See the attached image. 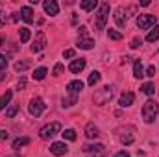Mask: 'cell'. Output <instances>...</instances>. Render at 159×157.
Here are the masks:
<instances>
[{"label": "cell", "mask_w": 159, "mask_h": 157, "mask_svg": "<svg viewBox=\"0 0 159 157\" xmlns=\"http://www.w3.org/2000/svg\"><path fill=\"white\" fill-rule=\"evenodd\" d=\"M159 115V104L157 102H154V100H148V102H144V105H143V118H144V122L146 124H152Z\"/></svg>", "instance_id": "cell-1"}, {"label": "cell", "mask_w": 159, "mask_h": 157, "mask_svg": "<svg viewBox=\"0 0 159 157\" xmlns=\"http://www.w3.org/2000/svg\"><path fill=\"white\" fill-rule=\"evenodd\" d=\"M111 96H113V87L111 85H106V87H102L100 91H96L94 92V104L96 105H104V104H107L109 100H111Z\"/></svg>", "instance_id": "cell-2"}, {"label": "cell", "mask_w": 159, "mask_h": 157, "mask_svg": "<svg viewBox=\"0 0 159 157\" xmlns=\"http://www.w3.org/2000/svg\"><path fill=\"white\" fill-rule=\"evenodd\" d=\"M107 19H109V4H102L98 13H96V30H106V24H107Z\"/></svg>", "instance_id": "cell-3"}, {"label": "cell", "mask_w": 159, "mask_h": 157, "mask_svg": "<svg viewBox=\"0 0 159 157\" xmlns=\"http://www.w3.org/2000/svg\"><path fill=\"white\" fill-rule=\"evenodd\" d=\"M44 107H46V104L43 102V98H39V96L32 98V100H30V104H28V111H30V115H32V117H35V118L44 111Z\"/></svg>", "instance_id": "cell-4"}, {"label": "cell", "mask_w": 159, "mask_h": 157, "mask_svg": "<svg viewBox=\"0 0 159 157\" xmlns=\"http://www.w3.org/2000/svg\"><path fill=\"white\" fill-rule=\"evenodd\" d=\"M156 15H150V13H143L137 17V28L139 30H148L152 26H156Z\"/></svg>", "instance_id": "cell-5"}, {"label": "cell", "mask_w": 159, "mask_h": 157, "mask_svg": "<svg viewBox=\"0 0 159 157\" xmlns=\"http://www.w3.org/2000/svg\"><path fill=\"white\" fill-rule=\"evenodd\" d=\"M59 131H61V124H59V122H50V124H46L44 128H41L39 135H41V139H50V137H54V135L59 133Z\"/></svg>", "instance_id": "cell-6"}, {"label": "cell", "mask_w": 159, "mask_h": 157, "mask_svg": "<svg viewBox=\"0 0 159 157\" xmlns=\"http://www.w3.org/2000/svg\"><path fill=\"white\" fill-rule=\"evenodd\" d=\"M44 46H46V35H44L43 32H37L35 41H34V44H32V52H34V54H37V52H41Z\"/></svg>", "instance_id": "cell-7"}, {"label": "cell", "mask_w": 159, "mask_h": 157, "mask_svg": "<svg viewBox=\"0 0 159 157\" xmlns=\"http://www.w3.org/2000/svg\"><path fill=\"white\" fill-rule=\"evenodd\" d=\"M43 7H44V13L50 15V17H56V15L59 13V6H57L56 0H46V2H43Z\"/></svg>", "instance_id": "cell-8"}, {"label": "cell", "mask_w": 159, "mask_h": 157, "mask_svg": "<svg viewBox=\"0 0 159 157\" xmlns=\"http://www.w3.org/2000/svg\"><path fill=\"white\" fill-rule=\"evenodd\" d=\"M50 152H52L54 155L61 157V155H65V154L69 152V146H67L65 142H52V146H50Z\"/></svg>", "instance_id": "cell-9"}, {"label": "cell", "mask_w": 159, "mask_h": 157, "mask_svg": "<svg viewBox=\"0 0 159 157\" xmlns=\"http://www.w3.org/2000/svg\"><path fill=\"white\" fill-rule=\"evenodd\" d=\"M135 102V94L133 92H122L119 98V105L120 107H129Z\"/></svg>", "instance_id": "cell-10"}, {"label": "cell", "mask_w": 159, "mask_h": 157, "mask_svg": "<svg viewBox=\"0 0 159 157\" xmlns=\"http://www.w3.org/2000/svg\"><path fill=\"white\" fill-rule=\"evenodd\" d=\"M20 19H22L26 24H32V22H34V9H32L30 6L20 7Z\"/></svg>", "instance_id": "cell-11"}, {"label": "cell", "mask_w": 159, "mask_h": 157, "mask_svg": "<svg viewBox=\"0 0 159 157\" xmlns=\"http://www.w3.org/2000/svg\"><path fill=\"white\" fill-rule=\"evenodd\" d=\"M83 69H85V59H83V57H80V59H74V61L69 65V70H70L72 74H80Z\"/></svg>", "instance_id": "cell-12"}, {"label": "cell", "mask_w": 159, "mask_h": 157, "mask_svg": "<svg viewBox=\"0 0 159 157\" xmlns=\"http://www.w3.org/2000/svg\"><path fill=\"white\" fill-rule=\"evenodd\" d=\"M81 89H83V81H80V79H72V81L67 83V91H69V94H78Z\"/></svg>", "instance_id": "cell-13"}, {"label": "cell", "mask_w": 159, "mask_h": 157, "mask_svg": "<svg viewBox=\"0 0 159 157\" xmlns=\"http://www.w3.org/2000/svg\"><path fill=\"white\" fill-rule=\"evenodd\" d=\"M100 135V131H98V128L93 124V122H89L87 126H85V137L87 139H96Z\"/></svg>", "instance_id": "cell-14"}, {"label": "cell", "mask_w": 159, "mask_h": 157, "mask_svg": "<svg viewBox=\"0 0 159 157\" xmlns=\"http://www.w3.org/2000/svg\"><path fill=\"white\" fill-rule=\"evenodd\" d=\"M94 46V41L91 37H78V48L81 50H91Z\"/></svg>", "instance_id": "cell-15"}, {"label": "cell", "mask_w": 159, "mask_h": 157, "mask_svg": "<svg viewBox=\"0 0 159 157\" xmlns=\"http://www.w3.org/2000/svg\"><path fill=\"white\" fill-rule=\"evenodd\" d=\"M133 76H135V78H143V76H144V69H143L141 59H135V61H133Z\"/></svg>", "instance_id": "cell-16"}, {"label": "cell", "mask_w": 159, "mask_h": 157, "mask_svg": "<svg viewBox=\"0 0 159 157\" xmlns=\"http://www.w3.org/2000/svg\"><path fill=\"white\" fill-rule=\"evenodd\" d=\"M113 19H115V22H117V26H119V28H124V26H126V17L122 15V7H119V9L115 11Z\"/></svg>", "instance_id": "cell-17"}, {"label": "cell", "mask_w": 159, "mask_h": 157, "mask_svg": "<svg viewBox=\"0 0 159 157\" xmlns=\"http://www.w3.org/2000/svg\"><path fill=\"white\" fill-rule=\"evenodd\" d=\"M102 150H104V144H100V142H96V144H85L83 146L85 154H94V152H102Z\"/></svg>", "instance_id": "cell-18"}, {"label": "cell", "mask_w": 159, "mask_h": 157, "mask_svg": "<svg viewBox=\"0 0 159 157\" xmlns=\"http://www.w3.org/2000/svg\"><path fill=\"white\" fill-rule=\"evenodd\" d=\"M96 6H98V2H96V0H83V2H80V7H81V9H85V11H93Z\"/></svg>", "instance_id": "cell-19"}, {"label": "cell", "mask_w": 159, "mask_h": 157, "mask_svg": "<svg viewBox=\"0 0 159 157\" xmlns=\"http://www.w3.org/2000/svg\"><path fill=\"white\" fill-rule=\"evenodd\" d=\"M19 37H20V43H28V41L32 39L30 28H20V30H19Z\"/></svg>", "instance_id": "cell-20"}, {"label": "cell", "mask_w": 159, "mask_h": 157, "mask_svg": "<svg viewBox=\"0 0 159 157\" xmlns=\"http://www.w3.org/2000/svg\"><path fill=\"white\" fill-rule=\"evenodd\" d=\"M141 92H144V94L152 96V94L156 92V87H154V83H152V81H146V83H143V87H141Z\"/></svg>", "instance_id": "cell-21"}, {"label": "cell", "mask_w": 159, "mask_h": 157, "mask_svg": "<svg viewBox=\"0 0 159 157\" xmlns=\"http://www.w3.org/2000/svg\"><path fill=\"white\" fill-rule=\"evenodd\" d=\"M11 96H13V92H11V91H6V92H4V94L0 96V111H2V109H4V107H6V105L9 104Z\"/></svg>", "instance_id": "cell-22"}, {"label": "cell", "mask_w": 159, "mask_h": 157, "mask_svg": "<svg viewBox=\"0 0 159 157\" xmlns=\"http://www.w3.org/2000/svg\"><path fill=\"white\" fill-rule=\"evenodd\" d=\"M157 39H159V26L156 24V26H154V28L148 32V35H146V41H148V43H154V41H157Z\"/></svg>", "instance_id": "cell-23"}, {"label": "cell", "mask_w": 159, "mask_h": 157, "mask_svg": "<svg viewBox=\"0 0 159 157\" xmlns=\"http://www.w3.org/2000/svg\"><path fill=\"white\" fill-rule=\"evenodd\" d=\"M26 144H30V139L28 137H19V139L13 141V148L15 150H20V146H26Z\"/></svg>", "instance_id": "cell-24"}, {"label": "cell", "mask_w": 159, "mask_h": 157, "mask_svg": "<svg viewBox=\"0 0 159 157\" xmlns=\"http://www.w3.org/2000/svg\"><path fill=\"white\" fill-rule=\"evenodd\" d=\"M46 72H48V70H46V67H39V69H35V70H34V74H32V76H34V79L41 81V79H44Z\"/></svg>", "instance_id": "cell-25"}, {"label": "cell", "mask_w": 159, "mask_h": 157, "mask_svg": "<svg viewBox=\"0 0 159 157\" xmlns=\"http://www.w3.org/2000/svg\"><path fill=\"white\" fill-rule=\"evenodd\" d=\"M78 102V94H70V96H67V98H63V107H70V105H74Z\"/></svg>", "instance_id": "cell-26"}, {"label": "cell", "mask_w": 159, "mask_h": 157, "mask_svg": "<svg viewBox=\"0 0 159 157\" xmlns=\"http://www.w3.org/2000/svg\"><path fill=\"white\" fill-rule=\"evenodd\" d=\"M98 81H100V72H98V70H93V72L89 74V79H87V83H89L91 87H94Z\"/></svg>", "instance_id": "cell-27"}, {"label": "cell", "mask_w": 159, "mask_h": 157, "mask_svg": "<svg viewBox=\"0 0 159 157\" xmlns=\"http://www.w3.org/2000/svg\"><path fill=\"white\" fill-rule=\"evenodd\" d=\"M30 67V61H26V59H22V61H17L15 63V70L17 72H22V70H26Z\"/></svg>", "instance_id": "cell-28"}, {"label": "cell", "mask_w": 159, "mask_h": 157, "mask_svg": "<svg viewBox=\"0 0 159 157\" xmlns=\"http://www.w3.org/2000/svg\"><path fill=\"white\" fill-rule=\"evenodd\" d=\"M61 135H63V139H67V141H76V131H74V129H70V128H69V129H65Z\"/></svg>", "instance_id": "cell-29"}, {"label": "cell", "mask_w": 159, "mask_h": 157, "mask_svg": "<svg viewBox=\"0 0 159 157\" xmlns=\"http://www.w3.org/2000/svg\"><path fill=\"white\" fill-rule=\"evenodd\" d=\"M107 35H109V39H113V41H120L122 39V34L120 32H117V30H107Z\"/></svg>", "instance_id": "cell-30"}, {"label": "cell", "mask_w": 159, "mask_h": 157, "mask_svg": "<svg viewBox=\"0 0 159 157\" xmlns=\"http://www.w3.org/2000/svg\"><path fill=\"white\" fill-rule=\"evenodd\" d=\"M17 113H19V105H9V107H7V111H6V117L13 118Z\"/></svg>", "instance_id": "cell-31"}, {"label": "cell", "mask_w": 159, "mask_h": 157, "mask_svg": "<svg viewBox=\"0 0 159 157\" xmlns=\"http://www.w3.org/2000/svg\"><path fill=\"white\" fill-rule=\"evenodd\" d=\"M141 44H143V39H141V37H133L131 43H129V48H139Z\"/></svg>", "instance_id": "cell-32"}, {"label": "cell", "mask_w": 159, "mask_h": 157, "mask_svg": "<svg viewBox=\"0 0 159 157\" xmlns=\"http://www.w3.org/2000/svg\"><path fill=\"white\" fill-rule=\"evenodd\" d=\"M54 76H61L63 74V65L61 63H56V67H54V72H52Z\"/></svg>", "instance_id": "cell-33"}, {"label": "cell", "mask_w": 159, "mask_h": 157, "mask_svg": "<svg viewBox=\"0 0 159 157\" xmlns=\"http://www.w3.org/2000/svg\"><path fill=\"white\" fill-rule=\"evenodd\" d=\"M6 69H7V57L0 54V70H6Z\"/></svg>", "instance_id": "cell-34"}, {"label": "cell", "mask_w": 159, "mask_h": 157, "mask_svg": "<svg viewBox=\"0 0 159 157\" xmlns=\"http://www.w3.org/2000/svg\"><path fill=\"white\" fill-rule=\"evenodd\" d=\"M144 76H150V78H154V76H156V67H154V65H150V67L144 70Z\"/></svg>", "instance_id": "cell-35"}, {"label": "cell", "mask_w": 159, "mask_h": 157, "mask_svg": "<svg viewBox=\"0 0 159 157\" xmlns=\"http://www.w3.org/2000/svg\"><path fill=\"white\" fill-rule=\"evenodd\" d=\"M120 141L124 144H131L133 142V135H120Z\"/></svg>", "instance_id": "cell-36"}, {"label": "cell", "mask_w": 159, "mask_h": 157, "mask_svg": "<svg viewBox=\"0 0 159 157\" xmlns=\"http://www.w3.org/2000/svg\"><path fill=\"white\" fill-rule=\"evenodd\" d=\"M78 32H80V37H87V26H80Z\"/></svg>", "instance_id": "cell-37"}, {"label": "cell", "mask_w": 159, "mask_h": 157, "mask_svg": "<svg viewBox=\"0 0 159 157\" xmlns=\"http://www.w3.org/2000/svg\"><path fill=\"white\" fill-rule=\"evenodd\" d=\"M63 57H67V59L74 57V50H65V52H63Z\"/></svg>", "instance_id": "cell-38"}, {"label": "cell", "mask_w": 159, "mask_h": 157, "mask_svg": "<svg viewBox=\"0 0 159 157\" xmlns=\"http://www.w3.org/2000/svg\"><path fill=\"white\" fill-rule=\"evenodd\" d=\"M24 87H26V79L20 78V79H19V85H17V89H19V91H22Z\"/></svg>", "instance_id": "cell-39"}, {"label": "cell", "mask_w": 159, "mask_h": 157, "mask_svg": "<svg viewBox=\"0 0 159 157\" xmlns=\"http://www.w3.org/2000/svg\"><path fill=\"white\" fill-rule=\"evenodd\" d=\"M115 157H129V154L122 150V152H117V154H115Z\"/></svg>", "instance_id": "cell-40"}, {"label": "cell", "mask_w": 159, "mask_h": 157, "mask_svg": "<svg viewBox=\"0 0 159 157\" xmlns=\"http://www.w3.org/2000/svg\"><path fill=\"white\" fill-rule=\"evenodd\" d=\"M4 139H7V131L0 129V141H4Z\"/></svg>", "instance_id": "cell-41"}, {"label": "cell", "mask_w": 159, "mask_h": 157, "mask_svg": "<svg viewBox=\"0 0 159 157\" xmlns=\"http://www.w3.org/2000/svg\"><path fill=\"white\" fill-rule=\"evenodd\" d=\"M89 157H106V155H104L102 152H94V154H91Z\"/></svg>", "instance_id": "cell-42"}, {"label": "cell", "mask_w": 159, "mask_h": 157, "mask_svg": "<svg viewBox=\"0 0 159 157\" xmlns=\"http://www.w3.org/2000/svg\"><path fill=\"white\" fill-rule=\"evenodd\" d=\"M141 6H143V7H146V6H150V0H143V2H141Z\"/></svg>", "instance_id": "cell-43"}, {"label": "cell", "mask_w": 159, "mask_h": 157, "mask_svg": "<svg viewBox=\"0 0 159 157\" xmlns=\"http://www.w3.org/2000/svg\"><path fill=\"white\" fill-rule=\"evenodd\" d=\"M4 43H6V39H4V35H0V46H4Z\"/></svg>", "instance_id": "cell-44"}, {"label": "cell", "mask_w": 159, "mask_h": 157, "mask_svg": "<svg viewBox=\"0 0 159 157\" xmlns=\"http://www.w3.org/2000/svg\"><path fill=\"white\" fill-rule=\"evenodd\" d=\"M4 78H6V74H4V72H0V81H4Z\"/></svg>", "instance_id": "cell-45"}, {"label": "cell", "mask_w": 159, "mask_h": 157, "mask_svg": "<svg viewBox=\"0 0 159 157\" xmlns=\"http://www.w3.org/2000/svg\"><path fill=\"white\" fill-rule=\"evenodd\" d=\"M11 157H17V155H11Z\"/></svg>", "instance_id": "cell-46"}]
</instances>
